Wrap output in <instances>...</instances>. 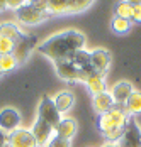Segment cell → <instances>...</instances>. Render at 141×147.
I'll use <instances>...</instances> for the list:
<instances>
[{"mask_svg":"<svg viewBox=\"0 0 141 147\" xmlns=\"http://www.w3.org/2000/svg\"><path fill=\"white\" fill-rule=\"evenodd\" d=\"M133 91H134L133 85H131L129 81H126V80H123V81H117V83L112 86V90H111V96H112L114 103L124 105V103L127 102V98L131 96Z\"/></svg>","mask_w":141,"mask_h":147,"instance_id":"cell-12","label":"cell"},{"mask_svg":"<svg viewBox=\"0 0 141 147\" xmlns=\"http://www.w3.org/2000/svg\"><path fill=\"white\" fill-rule=\"evenodd\" d=\"M73 103H75V96H73L71 91H66L65 90V91H60L56 96H55V105H56L60 113L68 112L71 107H73Z\"/></svg>","mask_w":141,"mask_h":147,"instance_id":"cell-17","label":"cell"},{"mask_svg":"<svg viewBox=\"0 0 141 147\" xmlns=\"http://www.w3.org/2000/svg\"><path fill=\"white\" fill-rule=\"evenodd\" d=\"M22 34H24V32H21L19 26H17L15 22L7 20V22H2V24H0V37H7V39H10V41L15 42Z\"/></svg>","mask_w":141,"mask_h":147,"instance_id":"cell-18","label":"cell"},{"mask_svg":"<svg viewBox=\"0 0 141 147\" xmlns=\"http://www.w3.org/2000/svg\"><path fill=\"white\" fill-rule=\"evenodd\" d=\"M124 105H126V110L131 117L141 113V91H136V90H134Z\"/></svg>","mask_w":141,"mask_h":147,"instance_id":"cell-19","label":"cell"},{"mask_svg":"<svg viewBox=\"0 0 141 147\" xmlns=\"http://www.w3.org/2000/svg\"><path fill=\"white\" fill-rule=\"evenodd\" d=\"M112 105H114V100H112V96H111L109 91H104V93L94 96V108H95V112H97L99 115L109 112V110L112 108Z\"/></svg>","mask_w":141,"mask_h":147,"instance_id":"cell-16","label":"cell"},{"mask_svg":"<svg viewBox=\"0 0 141 147\" xmlns=\"http://www.w3.org/2000/svg\"><path fill=\"white\" fill-rule=\"evenodd\" d=\"M90 64H92V69L95 73L105 74L109 64H111V54L107 49L104 47H97L94 51H90Z\"/></svg>","mask_w":141,"mask_h":147,"instance_id":"cell-9","label":"cell"},{"mask_svg":"<svg viewBox=\"0 0 141 147\" xmlns=\"http://www.w3.org/2000/svg\"><path fill=\"white\" fill-rule=\"evenodd\" d=\"M5 7H7V5H5V2H0V10H2V9H5Z\"/></svg>","mask_w":141,"mask_h":147,"instance_id":"cell-29","label":"cell"},{"mask_svg":"<svg viewBox=\"0 0 141 147\" xmlns=\"http://www.w3.org/2000/svg\"><path fill=\"white\" fill-rule=\"evenodd\" d=\"M85 46V36L78 30H63L55 36H49L42 44L38 46V51L49 58L53 63L70 59L77 51L84 49Z\"/></svg>","mask_w":141,"mask_h":147,"instance_id":"cell-1","label":"cell"},{"mask_svg":"<svg viewBox=\"0 0 141 147\" xmlns=\"http://www.w3.org/2000/svg\"><path fill=\"white\" fill-rule=\"evenodd\" d=\"M15 17H17V20H19L21 24H24V26H38V24H41L44 20H48L51 15L48 14V12L38 10L31 2H24L22 7H19V9L15 10Z\"/></svg>","mask_w":141,"mask_h":147,"instance_id":"cell-3","label":"cell"},{"mask_svg":"<svg viewBox=\"0 0 141 147\" xmlns=\"http://www.w3.org/2000/svg\"><path fill=\"white\" fill-rule=\"evenodd\" d=\"M119 147H141V129L136 123L134 117L126 120V125L123 129V137L119 140Z\"/></svg>","mask_w":141,"mask_h":147,"instance_id":"cell-5","label":"cell"},{"mask_svg":"<svg viewBox=\"0 0 141 147\" xmlns=\"http://www.w3.org/2000/svg\"><path fill=\"white\" fill-rule=\"evenodd\" d=\"M36 46V36H27V34H22L17 41H15V47H14V58L17 59L19 64H22L26 59H27L29 53L32 51V47Z\"/></svg>","mask_w":141,"mask_h":147,"instance_id":"cell-8","label":"cell"},{"mask_svg":"<svg viewBox=\"0 0 141 147\" xmlns=\"http://www.w3.org/2000/svg\"><path fill=\"white\" fill-rule=\"evenodd\" d=\"M55 69H56V74L65 80V81H70V83H75V81H85L84 73L71 63V59H63V61H56L55 63Z\"/></svg>","mask_w":141,"mask_h":147,"instance_id":"cell-6","label":"cell"},{"mask_svg":"<svg viewBox=\"0 0 141 147\" xmlns=\"http://www.w3.org/2000/svg\"><path fill=\"white\" fill-rule=\"evenodd\" d=\"M92 5V2H70V14H80Z\"/></svg>","mask_w":141,"mask_h":147,"instance_id":"cell-24","label":"cell"},{"mask_svg":"<svg viewBox=\"0 0 141 147\" xmlns=\"http://www.w3.org/2000/svg\"><path fill=\"white\" fill-rule=\"evenodd\" d=\"M19 123H21V115L15 108H3L0 112V130L3 132H12L15 129H19Z\"/></svg>","mask_w":141,"mask_h":147,"instance_id":"cell-11","label":"cell"},{"mask_svg":"<svg viewBox=\"0 0 141 147\" xmlns=\"http://www.w3.org/2000/svg\"><path fill=\"white\" fill-rule=\"evenodd\" d=\"M38 118L49 123L53 129H56L58 123L61 122V113L58 112L56 105H55V100H51L48 95H44L39 102V107H38Z\"/></svg>","mask_w":141,"mask_h":147,"instance_id":"cell-4","label":"cell"},{"mask_svg":"<svg viewBox=\"0 0 141 147\" xmlns=\"http://www.w3.org/2000/svg\"><path fill=\"white\" fill-rule=\"evenodd\" d=\"M102 147H119V144H111L109 142V144H105V146H102Z\"/></svg>","mask_w":141,"mask_h":147,"instance_id":"cell-28","label":"cell"},{"mask_svg":"<svg viewBox=\"0 0 141 147\" xmlns=\"http://www.w3.org/2000/svg\"><path fill=\"white\" fill-rule=\"evenodd\" d=\"M7 146L9 147H39L34 135L27 129H15L7 134Z\"/></svg>","mask_w":141,"mask_h":147,"instance_id":"cell-7","label":"cell"},{"mask_svg":"<svg viewBox=\"0 0 141 147\" xmlns=\"http://www.w3.org/2000/svg\"><path fill=\"white\" fill-rule=\"evenodd\" d=\"M84 83L94 96L105 91V80H104V74H100V73H95V71H94Z\"/></svg>","mask_w":141,"mask_h":147,"instance_id":"cell-15","label":"cell"},{"mask_svg":"<svg viewBox=\"0 0 141 147\" xmlns=\"http://www.w3.org/2000/svg\"><path fill=\"white\" fill-rule=\"evenodd\" d=\"M129 118V113L126 110V105L114 103L112 108L105 113H100L97 118V129L104 137L111 142L117 144L123 137V129L126 125V120Z\"/></svg>","mask_w":141,"mask_h":147,"instance_id":"cell-2","label":"cell"},{"mask_svg":"<svg viewBox=\"0 0 141 147\" xmlns=\"http://www.w3.org/2000/svg\"><path fill=\"white\" fill-rule=\"evenodd\" d=\"M55 134H56V137L70 140L71 137L77 134V122L73 118H61V122L58 123V127L55 129Z\"/></svg>","mask_w":141,"mask_h":147,"instance_id":"cell-14","label":"cell"},{"mask_svg":"<svg viewBox=\"0 0 141 147\" xmlns=\"http://www.w3.org/2000/svg\"><path fill=\"white\" fill-rule=\"evenodd\" d=\"M15 42L7 39V37H0V54H12L14 53Z\"/></svg>","mask_w":141,"mask_h":147,"instance_id":"cell-23","label":"cell"},{"mask_svg":"<svg viewBox=\"0 0 141 147\" xmlns=\"http://www.w3.org/2000/svg\"><path fill=\"white\" fill-rule=\"evenodd\" d=\"M71 63L84 73L85 80L90 76V74L94 73V69H92V64H90V53L88 51H85V49H80V51H77L73 56H71Z\"/></svg>","mask_w":141,"mask_h":147,"instance_id":"cell-13","label":"cell"},{"mask_svg":"<svg viewBox=\"0 0 141 147\" xmlns=\"http://www.w3.org/2000/svg\"><path fill=\"white\" fill-rule=\"evenodd\" d=\"M0 147H9L7 146V134L0 130Z\"/></svg>","mask_w":141,"mask_h":147,"instance_id":"cell-27","label":"cell"},{"mask_svg":"<svg viewBox=\"0 0 141 147\" xmlns=\"http://www.w3.org/2000/svg\"><path fill=\"white\" fill-rule=\"evenodd\" d=\"M31 132H32V135H34L38 146L41 147V146H48V142L53 139L55 129H53L49 123H46V122H42V120H39V118H36V122H34Z\"/></svg>","mask_w":141,"mask_h":147,"instance_id":"cell-10","label":"cell"},{"mask_svg":"<svg viewBox=\"0 0 141 147\" xmlns=\"http://www.w3.org/2000/svg\"><path fill=\"white\" fill-rule=\"evenodd\" d=\"M49 15H65L70 14V2H48Z\"/></svg>","mask_w":141,"mask_h":147,"instance_id":"cell-22","label":"cell"},{"mask_svg":"<svg viewBox=\"0 0 141 147\" xmlns=\"http://www.w3.org/2000/svg\"><path fill=\"white\" fill-rule=\"evenodd\" d=\"M114 14H116V17L131 20L133 19V3L131 2H117L114 5Z\"/></svg>","mask_w":141,"mask_h":147,"instance_id":"cell-21","label":"cell"},{"mask_svg":"<svg viewBox=\"0 0 141 147\" xmlns=\"http://www.w3.org/2000/svg\"><path fill=\"white\" fill-rule=\"evenodd\" d=\"M131 27H133V20L121 19V17H116V15H114V19L111 20V29H112L116 34H119V36L127 34V32L131 30Z\"/></svg>","mask_w":141,"mask_h":147,"instance_id":"cell-20","label":"cell"},{"mask_svg":"<svg viewBox=\"0 0 141 147\" xmlns=\"http://www.w3.org/2000/svg\"><path fill=\"white\" fill-rule=\"evenodd\" d=\"M133 24H141V2L133 0Z\"/></svg>","mask_w":141,"mask_h":147,"instance_id":"cell-25","label":"cell"},{"mask_svg":"<svg viewBox=\"0 0 141 147\" xmlns=\"http://www.w3.org/2000/svg\"><path fill=\"white\" fill-rule=\"evenodd\" d=\"M46 147H71V144H70V140H65V139H61V137L53 135V139L48 142Z\"/></svg>","mask_w":141,"mask_h":147,"instance_id":"cell-26","label":"cell"}]
</instances>
